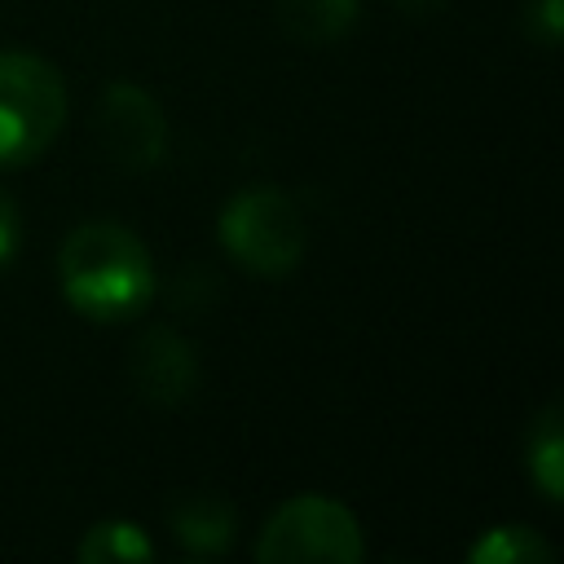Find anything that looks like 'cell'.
I'll return each instance as SVG.
<instances>
[{
    "mask_svg": "<svg viewBox=\"0 0 564 564\" xmlns=\"http://www.w3.org/2000/svg\"><path fill=\"white\" fill-rule=\"evenodd\" d=\"M57 282L66 304L88 322H128L154 295V260L145 242L110 220L70 229L57 251Z\"/></svg>",
    "mask_w": 564,
    "mask_h": 564,
    "instance_id": "6da1fadb",
    "label": "cell"
},
{
    "mask_svg": "<svg viewBox=\"0 0 564 564\" xmlns=\"http://www.w3.org/2000/svg\"><path fill=\"white\" fill-rule=\"evenodd\" d=\"M66 123L62 70L26 48L0 53V167L35 163Z\"/></svg>",
    "mask_w": 564,
    "mask_h": 564,
    "instance_id": "7a4b0ae2",
    "label": "cell"
},
{
    "mask_svg": "<svg viewBox=\"0 0 564 564\" xmlns=\"http://www.w3.org/2000/svg\"><path fill=\"white\" fill-rule=\"evenodd\" d=\"M216 234H220L225 256L234 264H242L247 273H260V278L291 273L304 256V242H308V229H304L295 198L273 189V185H256V189L234 194L216 220Z\"/></svg>",
    "mask_w": 564,
    "mask_h": 564,
    "instance_id": "3957f363",
    "label": "cell"
},
{
    "mask_svg": "<svg viewBox=\"0 0 564 564\" xmlns=\"http://www.w3.org/2000/svg\"><path fill=\"white\" fill-rule=\"evenodd\" d=\"M256 560L260 564H304V560L357 564L366 560V542H361L357 516L344 502L326 494H300V498H286L264 520Z\"/></svg>",
    "mask_w": 564,
    "mask_h": 564,
    "instance_id": "277c9868",
    "label": "cell"
},
{
    "mask_svg": "<svg viewBox=\"0 0 564 564\" xmlns=\"http://www.w3.org/2000/svg\"><path fill=\"white\" fill-rule=\"evenodd\" d=\"M97 128H101L106 154L128 172H145V167H154L163 159L167 119H163L159 101L137 84H110L101 93Z\"/></svg>",
    "mask_w": 564,
    "mask_h": 564,
    "instance_id": "5b68a950",
    "label": "cell"
},
{
    "mask_svg": "<svg viewBox=\"0 0 564 564\" xmlns=\"http://www.w3.org/2000/svg\"><path fill=\"white\" fill-rule=\"evenodd\" d=\"M132 379H137L141 397H150L159 405H176L198 383V357H194L189 339L176 335L172 326H150L132 348Z\"/></svg>",
    "mask_w": 564,
    "mask_h": 564,
    "instance_id": "8992f818",
    "label": "cell"
},
{
    "mask_svg": "<svg viewBox=\"0 0 564 564\" xmlns=\"http://www.w3.org/2000/svg\"><path fill=\"white\" fill-rule=\"evenodd\" d=\"M167 524L176 542L194 555H220L234 542V507L220 494H181L167 502Z\"/></svg>",
    "mask_w": 564,
    "mask_h": 564,
    "instance_id": "52a82bcc",
    "label": "cell"
},
{
    "mask_svg": "<svg viewBox=\"0 0 564 564\" xmlns=\"http://www.w3.org/2000/svg\"><path fill=\"white\" fill-rule=\"evenodd\" d=\"M361 18V0H278V22L304 44H335Z\"/></svg>",
    "mask_w": 564,
    "mask_h": 564,
    "instance_id": "ba28073f",
    "label": "cell"
},
{
    "mask_svg": "<svg viewBox=\"0 0 564 564\" xmlns=\"http://www.w3.org/2000/svg\"><path fill=\"white\" fill-rule=\"evenodd\" d=\"M529 476L546 502L564 498V410L546 405L529 427Z\"/></svg>",
    "mask_w": 564,
    "mask_h": 564,
    "instance_id": "9c48e42d",
    "label": "cell"
},
{
    "mask_svg": "<svg viewBox=\"0 0 564 564\" xmlns=\"http://www.w3.org/2000/svg\"><path fill=\"white\" fill-rule=\"evenodd\" d=\"M75 555L84 564H145L154 560V542L132 520H101L84 533Z\"/></svg>",
    "mask_w": 564,
    "mask_h": 564,
    "instance_id": "30bf717a",
    "label": "cell"
},
{
    "mask_svg": "<svg viewBox=\"0 0 564 564\" xmlns=\"http://www.w3.org/2000/svg\"><path fill=\"white\" fill-rule=\"evenodd\" d=\"M471 564H551L555 551L524 524H494L480 533V542L467 551Z\"/></svg>",
    "mask_w": 564,
    "mask_h": 564,
    "instance_id": "8fae6325",
    "label": "cell"
},
{
    "mask_svg": "<svg viewBox=\"0 0 564 564\" xmlns=\"http://www.w3.org/2000/svg\"><path fill=\"white\" fill-rule=\"evenodd\" d=\"M560 31H564V0H533L529 4V35L542 40L546 48H555Z\"/></svg>",
    "mask_w": 564,
    "mask_h": 564,
    "instance_id": "7c38bea8",
    "label": "cell"
},
{
    "mask_svg": "<svg viewBox=\"0 0 564 564\" xmlns=\"http://www.w3.org/2000/svg\"><path fill=\"white\" fill-rule=\"evenodd\" d=\"M18 247H22V216H18V203L0 189V269L18 256Z\"/></svg>",
    "mask_w": 564,
    "mask_h": 564,
    "instance_id": "4fadbf2b",
    "label": "cell"
},
{
    "mask_svg": "<svg viewBox=\"0 0 564 564\" xmlns=\"http://www.w3.org/2000/svg\"><path fill=\"white\" fill-rule=\"evenodd\" d=\"M401 4H405V9H414V13H423V9H436L441 0H401Z\"/></svg>",
    "mask_w": 564,
    "mask_h": 564,
    "instance_id": "5bb4252c",
    "label": "cell"
}]
</instances>
